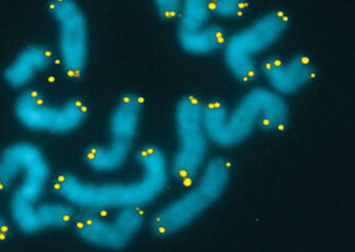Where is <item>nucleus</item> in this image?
I'll list each match as a JSON object with an SVG mask.
<instances>
[{"label": "nucleus", "instance_id": "9b49d317", "mask_svg": "<svg viewBox=\"0 0 355 252\" xmlns=\"http://www.w3.org/2000/svg\"><path fill=\"white\" fill-rule=\"evenodd\" d=\"M144 100L135 93H125L116 103L109 119L110 142L114 150L131 154L139 131Z\"/></svg>", "mask_w": 355, "mask_h": 252}, {"label": "nucleus", "instance_id": "20e7f679", "mask_svg": "<svg viewBox=\"0 0 355 252\" xmlns=\"http://www.w3.org/2000/svg\"><path fill=\"white\" fill-rule=\"evenodd\" d=\"M231 174L232 164L227 158L208 161L192 188L151 217V234L157 238L171 237L191 225L223 196Z\"/></svg>", "mask_w": 355, "mask_h": 252}, {"label": "nucleus", "instance_id": "f257e3e1", "mask_svg": "<svg viewBox=\"0 0 355 252\" xmlns=\"http://www.w3.org/2000/svg\"><path fill=\"white\" fill-rule=\"evenodd\" d=\"M141 174L128 183H89L71 172H60L52 180L59 199L76 210H106L148 207L163 194L170 180V164L164 151L153 144L138 149L135 154Z\"/></svg>", "mask_w": 355, "mask_h": 252}, {"label": "nucleus", "instance_id": "423d86ee", "mask_svg": "<svg viewBox=\"0 0 355 252\" xmlns=\"http://www.w3.org/2000/svg\"><path fill=\"white\" fill-rule=\"evenodd\" d=\"M205 103L194 94H186L175 107L177 149L170 164L171 176L177 183L190 185L205 167L208 135L203 116Z\"/></svg>", "mask_w": 355, "mask_h": 252}, {"label": "nucleus", "instance_id": "4468645a", "mask_svg": "<svg viewBox=\"0 0 355 252\" xmlns=\"http://www.w3.org/2000/svg\"><path fill=\"white\" fill-rule=\"evenodd\" d=\"M210 0H184L177 35L193 34L208 26Z\"/></svg>", "mask_w": 355, "mask_h": 252}, {"label": "nucleus", "instance_id": "0eeeda50", "mask_svg": "<svg viewBox=\"0 0 355 252\" xmlns=\"http://www.w3.org/2000/svg\"><path fill=\"white\" fill-rule=\"evenodd\" d=\"M14 111L17 121L28 131L47 135L73 133L85 124L89 110L80 98L52 104L39 90L26 89L17 96Z\"/></svg>", "mask_w": 355, "mask_h": 252}, {"label": "nucleus", "instance_id": "1a4fd4ad", "mask_svg": "<svg viewBox=\"0 0 355 252\" xmlns=\"http://www.w3.org/2000/svg\"><path fill=\"white\" fill-rule=\"evenodd\" d=\"M146 220V210L142 208L119 210L109 220L103 218L102 212L80 210L73 227L76 236L91 246L121 251L137 237Z\"/></svg>", "mask_w": 355, "mask_h": 252}, {"label": "nucleus", "instance_id": "ddd939ff", "mask_svg": "<svg viewBox=\"0 0 355 252\" xmlns=\"http://www.w3.org/2000/svg\"><path fill=\"white\" fill-rule=\"evenodd\" d=\"M178 43L186 53L208 56L223 49L227 42V33L220 26L208 25L193 34L177 35Z\"/></svg>", "mask_w": 355, "mask_h": 252}, {"label": "nucleus", "instance_id": "39448f33", "mask_svg": "<svg viewBox=\"0 0 355 252\" xmlns=\"http://www.w3.org/2000/svg\"><path fill=\"white\" fill-rule=\"evenodd\" d=\"M284 10H272L248 27L227 37L223 58L227 69L238 82L251 84L259 76L256 56L277 42L289 27Z\"/></svg>", "mask_w": 355, "mask_h": 252}, {"label": "nucleus", "instance_id": "2eb2a0df", "mask_svg": "<svg viewBox=\"0 0 355 252\" xmlns=\"http://www.w3.org/2000/svg\"><path fill=\"white\" fill-rule=\"evenodd\" d=\"M249 8L245 0H214L210 1L211 15L225 19H238L243 17Z\"/></svg>", "mask_w": 355, "mask_h": 252}, {"label": "nucleus", "instance_id": "6e6552de", "mask_svg": "<svg viewBox=\"0 0 355 252\" xmlns=\"http://www.w3.org/2000/svg\"><path fill=\"white\" fill-rule=\"evenodd\" d=\"M47 10L57 26V48L61 69L69 80H80L87 70L89 56L87 15L74 0H50Z\"/></svg>", "mask_w": 355, "mask_h": 252}, {"label": "nucleus", "instance_id": "f03ea898", "mask_svg": "<svg viewBox=\"0 0 355 252\" xmlns=\"http://www.w3.org/2000/svg\"><path fill=\"white\" fill-rule=\"evenodd\" d=\"M51 180L43 151L30 142H17L0 154V192L12 190L10 212L15 227L25 234L45 231L47 205L42 201Z\"/></svg>", "mask_w": 355, "mask_h": 252}, {"label": "nucleus", "instance_id": "7ed1b4c3", "mask_svg": "<svg viewBox=\"0 0 355 252\" xmlns=\"http://www.w3.org/2000/svg\"><path fill=\"white\" fill-rule=\"evenodd\" d=\"M208 139L223 148H232L245 142L260 128L265 133L286 131L289 108L282 96L267 87L247 92L232 111L220 99H212L203 106Z\"/></svg>", "mask_w": 355, "mask_h": 252}, {"label": "nucleus", "instance_id": "f8f14e48", "mask_svg": "<svg viewBox=\"0 0 355 252\" xmlns=\"http://www.w3.org/2000/svg\"><path fill=\"white\" fill-rule=\"evenodd\" d=\"M53 51L43 44H31L21 49L4 69L6 84L15 89H25L38 74L53 63Z\"/></svg>", "mask_w": 355, "mask_h": 252}, {"label": "nucleus", "instance_id": "dca6fc26", "mask_svg": "<svg viewBox=\"0 0 355 252\" xmlns=\"http://www.w3.org/2000/svg\"><path fill=\"white\" fill-rule=\"evenodd\" d=\"M155 8L157 14L164 21H175L181 15V0H155Z\"/></svg>", "mask_w": 355, "mask_h": 252}, {"label": "nucleus", "instance_id": "9d476101", "mask_svg": "<svg viewBox=\"0 0 355 252\" xmlns=\"http://www.w3.org/2000/svg\"><path fill=\"white\" fill-rule=\"evenodd\" d=\"M261 70L278 95H293L306 87L317 76V69L310 57L295 54L288 61L269 56L261 63Z\"/></svg>", "mask_w": 355, "mask_h": 252}, {"label": "nucleus", "instance_id": "f3484780", "mask_svg": "<svg viewBox=\"0 0 355 252\" xmlns=\"http://www.w3.org/2000/svg\"><path fill=\"white\" fill-rule=\"evenodd\" d=\"M10 224L6 219L0 216V242L6 240L10 235Z\"/></svg>", "mask_w": 355, "mask_h": 252}]
</instances>
